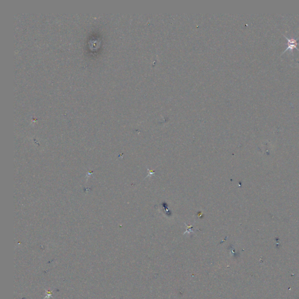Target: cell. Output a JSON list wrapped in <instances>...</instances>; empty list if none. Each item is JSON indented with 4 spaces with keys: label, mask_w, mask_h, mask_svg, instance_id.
<instances>
[{
    "label": "cell",
    "mask_w": 299,
    "mask_h": 299,
    "mask_svg": "<svg viewBox=\"0 0 299 299\" xmlns=\"http://www.w3.org/2000/svg\"><path fill=\"white\" fill-rule=\"evenodd\" d=\"M284 38L288 40V48L285 49L283 53H285L287 50H292L293 49H297L299 51V49L297 48V45H299V43H297V40L298 39H294V38H287L285 35L283 34Z\"/></svg>",
    "instance_id": "cell-1"
}]
</instances>
